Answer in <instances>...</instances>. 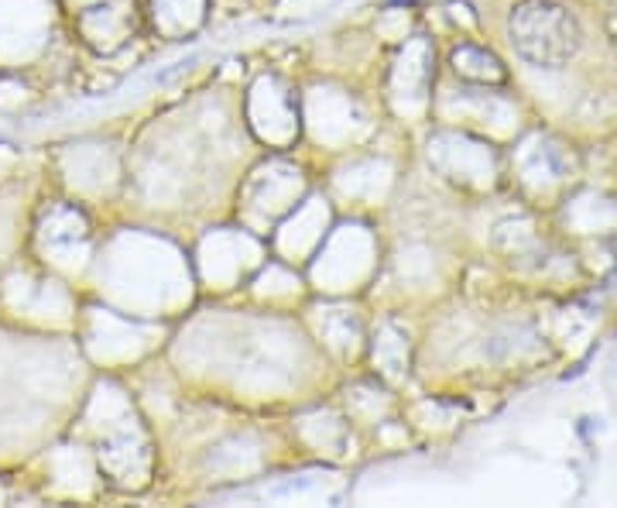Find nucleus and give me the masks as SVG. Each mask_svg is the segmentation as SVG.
<instances>
[{
	"mask_svg": "<svg viewBox=\"0 0 617 508\" xmlns=\"http://www.w3.org/2000/svg\"><path fill=\"white\" fill-rule=\"evenodd\" d=\"M577 25L562 8L545 4V0H529L511 17V45L518 56H525L535 65H559L577 52Z\"/></svg>",
	"mask_w": 617,
	"mask_h": 508,
	"instance_id": "obj_1",
	"label": "nucleus"
}]
</instances>
